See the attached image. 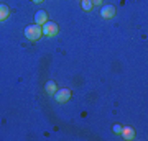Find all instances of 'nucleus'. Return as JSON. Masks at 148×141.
I'll return each instance as SVG.
<instances>
[{
	"instance_id": "nucleus-1",
	"label": "nucleus",
	"mask_w": 148,
	"mask_h": 141,
	"mask_svg": "<svg viewBox=\"0 0 148 141\" xmlns=\"http://www.w3.org/2000/svg\"><path fill=\"white\" fill-rule=\"evenodd\" d=\"M41 26L36 25V23H33V25H28L27 28H25V36H27V40H30V41H38L40 38H41Z\"/></svg>"
},
{
	"instance_id": "nucleus-2",
	"label": "nucleus",
	"mask_w": 148,
	"mask_h": 141,
	"mask_svg": "<svg viewBox=\"0 0 148 141\" xmlns=\"http://www.w3.org/2000/svg\"><path fill=\"white\" fill-rule=\"evenodd\" d=\"M58 31H59V28H58V25H56L54 21H46V23H43L41 25V33L45 35V36H48V38L56 36Z\"/></svg>"
},
{
	"instance_id": "nucleus-3",
	"label": "nucleus",
	"mask_w": 148,
	"mask_h": 141,
	"mask_svg": "<svg viewBox=\"0 0 148 141\" xmlns=\"http://www.w3.org/2000/svg\"><path fill=\"white\" fill-rule=\"evenodd\" d=\"M53 95L59 104H64V102H68V100L71 99V90L69 89H58Z\"/></svg>"
},
{
	"instance_id": "nucleus-4",
	"label": "nucleus",
	"mask_w": 148,
	"mask_h": 141,
	"mask_svg": "<svg viewBox=\"0 0 148 141\" xmlns=\"http://www.w3.org/2000/svg\"><path fill=\"white\" fill-rule=\"evenodd\" d=\"M101 16L102 18H106V20L114 18V16H115V7L114 5H104L101 8Z\"/></svg>"
},
{
	"instance_id": "nucleus-5",
	"label": "nucleus",
	"mask_w": 148,
	"mask_h": 141,
	"mask_svg": "<svg viewBox=\"0 0 148 141\" xmlns=\"http://www.w3.org/2000/svg\"><path fill=\"white\" fill-rule=\"evenodd\" d=\"M120 135L123 140H133L135 138V130H133L132 126H122V131H120Z\"/></svg>"
},
{
	"instance_id": "nucleus-6",
	"label": "nucleus",
	"mask_w": 148,
	"mask_h": 141,
	"mask_svg": "<svg viewBox=\"0 0 148 141\" xmlns=\"http://www.w3.org/2000/svg\"><path fill=\"white\" fill-rule=\"evenodd\" d=\"M46 21H48V13L45 10H38L36 13H35V23H36V25L41 26L43 23H46Z\"/></svg>"
},
{
	"instance_id": "nucleus-7",
	"label": "nucleus",
	"mask_w": 148,
	"mask_h": 141,
	"mask_svg": "<svg viewBox=\"0 0 148 141\" xmlns=\"http://www.w3.org/2000/svg\"><path fill=\"white\" fill-rule=\"evenodd\" d=\"M45 90H46L49 95H53L56 90H58V85H56V82L54 80H48L46 84H45Z\"/></svg>"
},
{
	"instance_id": "nucleus-8",
	"label": "nucleus",
	"mask_w": 148,
	"mask_h": 141,
	"mask_svg": "<svg viewBox=\"0 0 148 141\" xmlns=\"http://www.w3.org/2000/svg\"><path fill=\"white\" fill-rule=\"evenodd\" d=\"M8 15H10V8H8L7 5H3V3H0V21L7 20Z\"/></svg>"
},
{
	"instance_id": "nucleus-9",
	"label": "nucleus",
	"mask_w": 148,
	"mask_h": 141,
	"mask_svg": "<svg viewBox=\"0 0 148 141\" xmlns=\"http://www.w3.org/2000/svg\"><path fill=\"white\" fill-rule=\"evenodd\" d=\"M81 7H82V10L90 12L94 5H92V2H90V0H82V2H81Z\"/></svg>"
},
{
	"instance_id": "nucleus-10",
	"label": "nucleus",
	"mask_w": 148,
	"mask_h": 141,
	"mask_svg": "<svg viewBox=\"0 0 148 141\" xmlns=\"http://www.w3.org/2000/svg\"><path fill=\"white\" fill-rule=\"evenodd\" d=\"M120 131H122V126H120V125H114V133L120 135Z\"/></svg>"
},
{
	"instance_id": "nucleus-11",
	"label": "nucleus",
	"mask_w": 148,
	"mask_h": 141,
	"mask_svg": "<svg viewBox=\"0 0 148 141\" xmlns=\"http://www.w3.org/2000/svg\"><path fill=\"white\" fill-rule=\"evenodd\" d=\"M92 2V5H101L102 3V0H90Z\"/></svg>"
},
{
	"instance_id": "nucleus-12",
	"label": "nucleus",
	"mask_w": 148,
	"mask_h": 141,
	"mask_svg": "<svg viewBox=\"0 0 148 141\" xmlns=\"http://www.w3.org/2000/svg\"><path fill=\"white\" fill-rule=\"evenodd\" d=\"M32 2H35V3H41V2H45V0H32Z\"/></svg>"
}]
</instances>
